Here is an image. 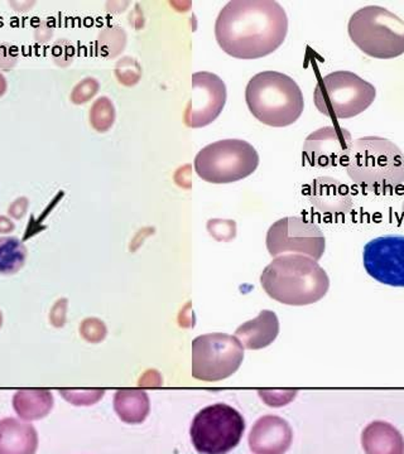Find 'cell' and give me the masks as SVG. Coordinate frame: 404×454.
Wrapping results in <instances>:
<instances>
[{
    "label": "cell",
    "mask_w": 404,
    "mask_h": 454,
    "mask_svg": "<svg viewBox=\"0 0 404 454\" xmlns=\"http://www.w3.org/2000/svg\"><path fill=\"white\" fill-rule=\"evenodd\" d=\"M287 33L286 11L275 0H231L215 22L220 48L238 60L272 55L283 45Z\"/></svg>",
    "instance_id": "6da1fadb"
},
{
    "label": "cell",
    "mask_w": 404,
    "mask_h": 454,
    "mask_svg": "<svg viewBox=\"0 0 404 454\" xmlns=\"http://www.w3.org/2000/svg\"><path fill=\"white\" fill-rule=\"evenodd\" d=\"M260 284L264 292L278 303L303 307L325 297L330 288V278L309 256L286 254L277 256L264 268Z\"/></svg>",
    "instance_id": "7a4b0ae2"
},
{
    "label": "cell",
    "mask_w": 404,
    "mask_h": 454,
    "mask_svg": "<svg viewBox=\"0 0 404 454\" xmlns=\"http://www.w3.org/2000/svg\"><path fill=\"white\" fill-rule=\"evenodd\" d=\"M345 169L364 192L392 194L404 184V153L392 140L363 137L354 140Z\"/></svg>",
    "instance_id": "3957f363"
},
{
    "label": "cell",
    "mask_w": 404,
    "mask_h": 454,
    "mask_svg": "<svg viewBox=\"0 0 404 454\" xmlns=\"http://www.w3.org/2000/svg\"><path fill=\"white\" fill-rule=\"evenodd\" d=\"M245 101L253 117L273 127L292 125L304 109L302 90L298 83L277 71L254 75L248 83Z\"/></svg>",
    "instance_id": "277c9868"
},
{
    "label": "cell",
    "mask_w": 404,
    "mask_h": 454,
    "mask_svg": "<svg viewBox=\"0 0 404 454\" xmlns=\"http://www.w3.org/2000/svg\"><path fill=\"white\" fill-rule=\"evenodd\" d=\"M349 37L363 53L376 60L404 55V21L383 6L355 11L348 24Z\"/></svg>",
    "instance_id": "5b68a950"
},
{
    "label": "cell",
    "mask_w": 404,
    "mask_h": 454,
    "mask_svg": "<svg viewBox=\"0 0 404 454\" xmlns=\"http://www.w3.org/2000/svg\"><path fill=\"white\" fill-rule=\"evenodd\" d=\"M376 97V88L350 71L326 75L314 93L316 109L332 120L358 117L371 107Z\"/></svg>",
    "instance_id": "8992f818"
},
{
    "label": "cell",
    "mask_w": 404,
    "mask_h": 454,
    "mask_svg": "<svg viewBox=\"0 0 404 454\" xmlns=\"http://www.w3.org/2000/svg\"><path fill=\"white\" fill-rule=\"evenodd\" d=\"M259 154L242 139H224L202 148L195 158V172L205 182L229 184L252 176Z\"/></svg>",
    "instance_id": "52a82bcc"
},
{
    "label": "cell",
    "mask_w": 404,
    "mask_h": 454,
    "mask_svg": "<svg viewBox=\"0 0 404 454\" xmlns=\"http://www.w3.org/2000/svg\"><path fill=\"white\" fill-rule=\"evenodd\" d=\"M245 429V419L235 408L224 403L208 405L192 419V447L198 454H229L242 442Z\"/></svg>",
    "instance_id": "ba28073f"
},
{
    "label": "cell",
    "mask_w": 404,
    "mask_h": 454,
    "mask_svg": "<svg viewBox=\"0 0 404 454\" xmlns=\"http://www.w3.org/2000/svg\"><path fill=\"white\" fill-rule=\"evenodd\" d=\"M244 361V347L226 333L201 334L192 341V376L216 382L234 375Z\"/></svg>",
    "instance_id": "9c48e42d"
},
{
    "label": "cell",
    "mask_w": 404,
    "mask_h": 454,
    "mask_svg": "<svg viewBox=\"0 0 404 454\" xmlns=\"http://www.w3.org/2000/svg\"><path fill=\"white\" fill-rule=\"evenodd\" d=\"M267 249L270 256L304 255L319 261L325 254L326 238L320 227L304 217H283L267 233Z\"/></svg>",
    "instance_id": "30bf717a"
},
{
    "label": "cell",
    "mask_w": 404,
    "mask_h": 454,
    "mask_svg": "<svg viewBox=\"0 0 404 454\" xmlns=\"http://www.w3.org/2000/svg\"><path fill=\"white\" fill-rule=\"evenodd\" d=\"M226 86L215 73L200 71L192 75L191 99L186 106L184 122L192 129L208 127L224 110Z\"/></svg>",
    "instance_id": "8fae6325"
},
{
    "label": "cell",
    "mask_w": 404,
    "mask_h": 454,
    "mask_svg": "<svg viewBox=\"0 0 404 454\" xmlns=\"http://www.w3.org/2000/svg\"><path fill=\"white\" fill-rule=\"evenodd\" d=\"M363 261L365 270L376 282L404 288V236L373 238L364 246Z\"/></svg>",
    "instance_id": "7c38bea8"
},
{
    "label": "cell",
    "mask_w": 404,
    "mask_h": 454,
    "mask_svg": "<svg viewBox=\"0 0 404 454\" xmlns=\"http://www.w3.org/2000/svg\"><path fill=\"white\" fill-rule=\"evenodd\" d=\"M353 143V137L345 127L337 125L320 127L304 140L303 161L314 168L345 167Z\"/></svg>",
    "instance_id": "4fadbf2b"
},
{
    "label": "cell",
    "mask_w": 404,
    "mask_h": 454,
    "mask_svg": "<svg viewBox=\"0 0 404 454\" xmlns=\"http://www.w3.org/2000/svg\"><path fill=\"white\" fill-rule=\"evenodd\" d=\"M292 443L291 424L272 414L257 419L248 434V445L253 454H286Z\"/></svg>",
    "instance_id": "5bb4252c"
},
{
    "label": "cell",
    "mask_w": 404,
    "mask_h": 454,
    "mask_svg": "<svg viewBox=\"0 0 404 454\" xmlns=\"http://www.w3.org/2000/svg\"><path fill=\"white\" fill-rule=\"evenodd\" d=\"M311 205L327 216H341L353 210V194L345 183L332 177H319L307 189Z\"/></svg>",
    "instance_id": "9a60e30c"
},
{
    "label": "cell",
    "mask_w": 404,
    "mask_h": 454,
    "mask_svg": "<svg viewBox=\"0 0 404 454\" xmlns=\"http://www.w3.org/2000/svg\"><path fill=\"white\" fill-rule=\"evenodd\" d=\"M37 429L19 418L0 421V454H36L38 450Z\"/></svg>",
    "instance_id": "2e32d148"
},
{
    "label": "cell",
    "mask_w": 404,
    "mask_h": 454,
    "mask_svg": "<svg viewBox=\"0 0 404 454\" xmlns=\"http://www.w3.org/2000/svg\"><path fill=\"white\" fill-rule=\"evenodd\" d=\"M280 334V320L273 310H264L252 321L243 323L235 337L245 349H262L273 344Z\"/></svg>",
    "instance_id": "e0dca14e"
},
{
    "label": "cell",
    "mask_w": 404,
    "mask_h": 454,
    "mask_svg": "<svg viewBox=\"0 0 404 454\" xmlns=\"http://www.w3.org/2000/svg\"><path fill=\"white\" fill-rule=\"evenodd\" d=\"M365 454H404V438L393 424L371 421L361 432Z\"/></svg>",
    "instance_id": "ac0fdd59"
},
{
    "label": "cell",
    "mask_w": 404,
    "mask_h": 454,
    "mask_svg": "<svg viewBox=\"0 0 404 454\" xmlns=\"http://www.w3.org/2000/svg\"><path fill=\"white\" fill-rule=\"evenodd\" d=\"M11 405L21 421L31 423L50 416L55 400L48 389H21L13 395Z\"/></svg>",
    "instance_id": "d6986e66"
},
{
    "label": "cell",
    "mask_w": 404,
    "mask_h": 454,
    "mask_svg": "<svg viewBox=\"0 0 404 454\" xmlns=\"http://www.w3.org/2000/svg\"><path fill=\"white\" fill-rule=\"evenodd\" d=\"M114 411L119 419L130 426L142 424L151 413V400L141 389H119L112 399Z\"/></svg>",
    "instance_id": "ffe728a7"
},
{
    "label": "cell",
    "mask_w": 404,
    "mask_h": 454,
    "mask_svg": "<svg viewBox=\"0 0 404 454\" xmlns=\"http://www.w3.org/2000/svg\"><path fill=\"white\" fill-rule=\"evenodd\" d=\"M27 248L21 238L14 236L0 238V275L17 274L27 261Z\"/></svg>",
    "instance_id": "44dd1931"
},
{
    "label": "cell",
    "mask_w": 404,
    "mask_h": 454,
    "mask_svg": "<svg viewBox=\"0 0 404 454\" xmlns=\"http://www.w3.org/2000/svg\"><path fill=\"white\" fill-rule=\"evenodd\" d=\"M117 119V111L112 101L107 96H101L94 101L89 112V120L97 133H107L112 129Z\"/></svg>",
    "instance_id": "7402d4cb"
},
{
    "label": "cell",
    "mask_w": 404,
    "mask_h": 454,
    "mask_svg": "<svg viewBox=\"0 0 404 454\" xmlns=\"http://www.w3.org/2000/svg\"><path fill=\"white\" fill-rule=\"evenodd\" d=\"M127 45V34L119 27H107L101 31L96 39V51L107 58H114Z\"/></svg>",
    "instance_id": "603a6c76"
},
{
    "label": "cell",
    "mask_w": 404,
    "mask_h": 454,
    "mask_svg": "<svg viewBox=\"0 0 404 454\" xmlns=\"http://www.w3.org/2000/svg\"><path fill=\"white\" fill-rule=\"evenodd\" d=\"M63 399L73 406H91L99 403L104 395V389H58Z\"/></svg>",
    "instance_id": "cb8c5ba5"
},
{
    "label": "cell",
    "mask_w": 404,
    "mask_h": 454,
    "mask_svg": "<svg viewBox=\"0 0 404 454\" xmlns=\"http://www.w3.org/2000/svg\"><path fill=\"white\" fill-rule=\"evenodd\" d=\"M115 76L118 78L119 83L124 86H133L141 78V66L134 58L124 57L115 66Z\"/></svg>",
    "instance_id": "d4e9b609"
},
{
    "label": "cell",
    "mask_w": 404,
    "mask_h": 454,
    "mask_svg": "<svg viewBox=\"0 0 404 454\" xmlns=\"http://www.w3.org/2000/svg\"><path fill=\"white\" fill-rule=\"evenodd\" d=\"M99 90H100V83L95 78H84L78 85H75L70 95V100L73 105H84L95 97Z\"/></svg>",
    "instance_id": "484cf974"
},
{
    "label": "cell",
    "mask_w": 404,
    "mask_h": 454,
    "mask_svg": "<svg viewBox=\"0 0 404 454\" xmlns=\"http://www.w3.org/2000/svg\"><path fill=\"white\" fill-rule=\"evenodd\" d=\"M107 326L99 318H86L80 324V334L90 344H99L107 337Z\"/></svg>",
    "instance_id": "4316f807"
},
{
    "label": "cell",
    "mask_w": 404,
    "mask_h": 454,
    "mask_svg": "<svg viewBox=\"0 0 404 454\" xmlns=\"http://www.w3.org/2000/svg\"><path fill=\"white\" fill-rule=\"evenodd\" d=\"M297 390H259V396L264 403L272 408H282L288 405L297 396Z\"/></svg>",
    "instance_id": "83f0119b"
},
{
    "label": "cell",
    "mask_w": 404,
    "mask_h": 454,
    "mask_svg": "<svg viewBox=\"0 0 404 454\" xmlns=\"http://www.w3.org/2000/svg\"><path fill=\"white\" fill-rule=\"evenodd\" d=\"M73 47L66 39H58L51 48V57L57 66H68L73 62Z\"/></svg>",
    "instance_id": "f1b7e54d"
},
{
    "label": "cell",
    "mask_w": 404,
    "mask_h": 454,
    "mask_svg": "<svg viewBox=\"0 0 404 454\" xmlns=\"http://www.w3.org/2000/svg\"><path fill=\"white\" fill-rule=\"evenodd\" d=\"M19 61V48L13 43H0V68L9 71L17 66Z\"/></svg>",
    "instance_id": "f546056e"
},
{
    "label": "cell",
    "mask_w": 404,
    "mask_h": 454,
    "mask_svg": "<svg viewBox=\"0 0 404 454\" xmlns=\"http://www.w3.org/2000/svg\"><path fill=\"white\" fill-rule=\"evenodd\" d=\"M68 317V300L60 298L55 302L50 310V322L53 327L61 328L66 323Z\"/></svg>",
    "instance_id": "4dcf8cb0"
},
{
    "label": "cell",
    "mask_w": 404,
    "mask_h": 454,
    "mask_svg": "<svg viewBox=\"0 0 404 454\" xmlns=\"http://www.w3.org/2000/svg\"><path fill=\"white\" fill-rule=\"evenodd\" d=\"M29 200L28 197L26 196H21L16 200L11 202L9 207H8V216L11 217V220H22L23 217L27 215V211H28Z\"/></svg>",
    "instance_id": "1f68e13d"
},
{
    "label": "cell",
    "mask_w": 404,
    "mask_h": 454,
    "mask_svg": "<svg viewBox=\"0 0 404 454\" xmlns=\"http://www.w3.org/2000/svg\"><path fill=\"white\" fill-rule=\"evenodd\" d=\"M52 37V29L46 22L38 23V26L34 28V38L38 43H46Z\"/></svg>",
    "instance_id": "d6a6232c"
},
{
    "label": "cell",
    "mask_w": 404,
    "mask_h": 454,
    "mask_svg": "<svg viewBox=\"0 0 404 454\" xmlns=\"http://www.w3.org/2000/svg\"><path fill=\"white\" fill-rule=\"evenodd\" d=\"M16 230V223L11 217L0 215V235H9Z\"/></svg>",
    "instance_id": "836d02e7"
},
{
    "label": "cell",
    "mask_w": 404,
    "mask_h": 454,
    "mask_svg": "<svg viewBox=\"0 0 404 454\" xmlns=\"http://www.w3.org/2000/svg\"><path fill=\"white\" fill-rule=\"evenodd\" d=\"M37 3L36 1H9V6H11V9L17 13H27L31 11Z\"/></svg>",
    "instance_id": "e575fe53"
},
{
    "label": "cell",
    "mask_w": 404,
    "mask_h": 454,
    "mask_svg": "<svg viewBox=\"0 0 404 454\" xmlns=\"http://www.w3.org/2000/svg\"><path fill=\"white\" fill-rule=\"evenodd\" d=\"M6 90H8V81H6L4 73L0 71V97H3L6 95Z\"/></svg>",
    "instance_id": "d590c367"
},
{
    "label": "cell",
    "mask_w": 404,
    "mask_h": 454,
    "mask_svg": "<svg viewBox=\"0 0 404 454\" xmlns=\"http://www.w3.org/2000/svg\"><path fill=\"white\" fill-rule=\"evenodd\" d=\"M3 323H4V318H3V313L0 310V328L3 327Z\"/></svg>",
    "instance_id": "8d00e7d4"
},
{
    "label": "cell",
    "mask_w": 404,
    "mask_h": 454,
    "mask_svg": "<svg viewBox=\"0 0 404 454\" xmlns=\"http://www.w3.org/2000/svg\"><path fill=\"white\" fill-rule=\"evenodd\" d=\"M402 213H403V220H404V202H403V206H402Z\"/></svg>",
    "instance_id": "74e56055"
}]
</instances>
